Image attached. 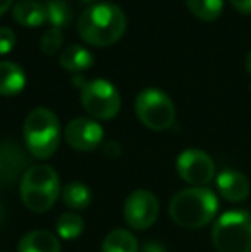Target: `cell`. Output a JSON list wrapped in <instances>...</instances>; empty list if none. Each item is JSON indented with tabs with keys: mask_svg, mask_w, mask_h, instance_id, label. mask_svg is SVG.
I'll return each mask as SVG.
<instances>
[{
	"mask_svg": "<svg viewBox=\"0 0 251 252\" xmlns=\"http://www.w3.org/2000/svg\"><path fill=\"white\" fill-rule=\"evenodd\" d=\"M126 14L112 2L90 5L77 21V33L93 47H108L122 38L126 31Z\"/></svg>",
	"mask_w": 251,
	"mask_h": 252,
	"instance_id": "obj_1",
	"label": "cell"
},
{
	"mask_svg": "<svg viewBox=\"0 0 251 252\" xmlns=\"http://www.w3.org/2000/svg\"><path fill=\"white\" fill-rule=\"evenodd\" d=\"M218 211V199L207 187H189L178 192L169 204V215L176 225L196 230L208 225Z\"/></svg>",
	"mask_w": 251,
	"mask_h": 252,
	"instance_id": "obj_2",
	"label": "cell"
},
{
	"mask_svg": "<svg viewBox=\"0 0 251 252\" xmlns=\"http://www.w3.org/2000/svg\"><path fill=\"white\" fill-rule=\"evenodd\" d=\"M26 150L33 158L47 159L61 143V122L52 110L38 106L28 113L23 126Z\"/></svg>",
	"mask_w": 251,
	"mask_h": 252,
	"instance_id": "obj_3",
	"label": "cell"
},
{
	"mask_svg": "<svg viewBox=\"0 0 251 252\" xmlns=\"http://www.w3.org/2000/svg\"><path fill=\"white\" fill-rule=\"evenodd\" d=\"M61 179L48 165H35L21 177V201L30 211L47 213L61 196Z\"/></svg>",
	"mask_w": 251,
	"mask_h": 252,
	"instance_id": "obj_4",
	"label": "cell"
},
{
	"mask_svg": "<svg viewBox=\"0 0 251 252\" xmlns=\"http://www.w3.org/2000/svg\"><path fill=\"white\" fill-rule=\"evenodd\" d=\"M212 242L218 252H251V215L243 209L225 211L212 228Z\"/></svg>",
	"mask_w": 251,
	"mask_h": 252,
	"instance_id": "obj_5",
	"label": "cell"
},
{
	"mask_svg": "<svg viewBox=\"0 0 251 252\" xmlns=\"http://www.w3.org/2000/svg\"><path fill=\"white\" fill-rule=\"evenodd\" d=\"M138 119L150 130H165L176 120V106L171 98L157 88H146L134 101Z\"/></svg>",
	"mask_w": 251,
	"mask_h": 252,
	"instance_id": "obj_6",
	"label": "cell"
},
{
	"mask_svg": "<svg viewBox=\"0 0 251 252\" xmlns=\"http://www.w3.org/2000/svg\"><path fill=\"white\" fill-rule=\"evenodd\" d=\"M81 103L93 119L110 120L121 110V94L108 81L93 79L81 90Z\"/></svg>",
	"mask_w": 251,
	"mask_h": 252,
	"instance_id": "obj_7",
	"label": "cell"
},
{
	"mask_svg": "<svg viewBox=\"0 0 251 252\" xmlns=\"http://www.w3.org/2000/svg\"><path fill=\"white\" fill-rule=\"evenodd\" d=\"M179 177L191 187H205L215 177V163L208 153L201 150H186L176 161Z\"/></svg>",
	"mask_w": 251,
	"mask_h": 252,
	"instance_id": "obj_8",
	"label": "cell"
},
{
	"mask_svg": "<svg viewBox=\"0 0 251 252\" xmlns=\"http://www.w3.org/2000/svg\"><path fill=\"white\" fill-rule=\"evenodd\" d=\"M160 202L153 192L138 189L127 196L124 202V220L133 230H148L158 218Z\"/></svg>",
	"mask_w": 251,
	"mask_h": 252,
	"instance_id": "obj_9",
	"label": "cell"
},
{
	"mask_svg": "<svg viewBox=\"0 0 251 252\" xmlns=\"http://www.w3.org/2000/svg\"><path fill=\"white\" fill-rule=\"evenodd\" d=\"M66 141L76 151H93L104 141V129L93 119L77 117L71 120L66 127Z\"/></svg>",
	"mask_w": 251,
	"mask_h": 252,
	"instance_id": "obj_10",
	"label": "cell"
},
{
	"mask_svg": "<svg viewBox=\"0 0 251 252\" xmlns=\"http://www.w3.org/2000/svg\"><path fill=\"white\" fill-rule=\"evenodd\" d=\"M28 156L23 148L12 141L0 143V179L2 182H16L26 173Z\"/></svg>",
	"mask_w": 251,
	"mask_h": 252,
	"instance_id": "obj_11",
	"label": "cell"
},
{
	"mask_svg": "<svg viewBox=\"0 0 251 252\" xmlns=\"http://www.w3.org/2000/svg\"><path fill=\"white\" fill-rule=\"evenodd\" d=\"M217 189L229 202H241L250 196V182L236 170H224L217 177Z\"/></svg>",
	"mask_w": 251,
	"mask_h": 252,
	"instance_id": "obj_12",
	"label": "cell"
},
{
	"mask_svg": "<svg viewBox=\"0 0 251 252\" xmlns=\"http://www.w3.org/2000/svg\"><path fill=\"white\" fill-rule=\"evenodd\" d=\"M12 17L21 26L38 28L47 23V7L36 0H19L12 7Z\"/></svg>",
	"mask_w": 251,
	"mask_h": 252,
	"instance_id": "obj_13",
	"label": "cell"
},
{
	"mask_svg": "<svg viewBox=\"0 0 251 252\" xmlns=\"http://www.w3.org/2000/svg\"><path fill=\"white\" fill-rule=\"evenodd\" d=\"M17 252H61V240L47 230H33L23 235L17 244Z\"/></svg>",
	"mask_w": 251,
	"mask_h": 252,
	"instance_id": "obj_14",
	"label": "cell"
},
{
	"mask_svg": "<svg viewBox=\"0 0 251 252\" xmlns=\"http://www.w3.org/2000/svg\"><path fill=\"white\" fill-rule=\"evenodd\" d=\"M26 86V74L16 62H0V94L16 96Z\"/></svg>",
	"mask_w": 251,
	"mask_h": 252,
	"instance_id": "obj_15",
	"label": "cell"
},
{
	"mask_svg": "<svg viewBox=\"0 0 251 252\" xmlns=\"http://www.w3.org/2000/svg\"><path fill=\"white\" fill-rule=\"evenodd\" d=\"M59 62L69 72H83L93 65L95 57L88 48L81 47V45H69L62 50Z\"/></svg>",
	"mask_w": 251,
	"mask_h": 252,
	"instance_id": "obj_16",
	"label": "cell"
},
{
	"mask_svg": "<svg viewBox=\"0 0 251 252\" xmlns=\"http://www.w3.org/2000/svg\"><path fill=\"white\" fill-rule=\"evenodd\" d=\"M102 252H140V246L129 230L117 228L107 233L102 244Z\"/></svg>",
	"mask_w": 251,
	"mask_h": 252,
	"instance_id": "obj_17",
	"label": "cell"
},
{
	"mask_svg": "<svg viewBox=\"0 0 251 252\" xmlns=\"http://www.w3.org/2000/svg\"><path fill=\"white\" fill-rule=\"evenodd\" d=\"M62 202L72 211H83L91 204V190L83 182L67 184L61 192Z\"/></svg>",
	"mask_w": 251,
	"mask_h": 252,
	"instance_id": "obj_18",
	"label": "cell"
},
{
	"mask_svg": "<svg viewBox=\"0 0 251 252\" xmlns=\"http://www.w3.org/2000/svg\"><path fill=\"white\" fill-rule=\"evenodd\" d=\"M55 230H57V237L64 240H74L83 233L84 230V220L79 213L76 211H66L57 218L55 223Z\"/></svg>",
	"mask_w": 251,
	"mask_h": 252,
	"instance_id": "obj_19",
	"label": "cell"
},
{
	"mask_svg": "<svg viewBox=\"0 0 251 252\" xmlns=\"http://www.w3.org/2000/svg\"><path fill=\"white\" fill-rule=\"evenodd\" d=\"M191 14L203 21H215L222 14L224 0H186Z\"/></svg>",
	"mask_w": 251,
	"mask_h": 252,
	"instance_id": "obj_20",
	"label": "cell"
},
{
	"mask_svg": "<svg viewBox=\"0 0 251 252\" xmlns=\"http://www.w3.org/2000/svg\"><path fill=\"white\" fill-rule=\"evenodd\" d=\"M47 7V23L50 28H66L71 21V7L64 0H48L45 3Z\"/></svg>",
	"mask_w": 251,
	"mask_h": 252,
	"instance_id": "obj_21",
	"label": "cell"
},
{
	"mask_svg": "<svg viewBox=\"0 0 251 252\" xmlns=\"http://www.w3.org/2000/svg\"><path fill=\"white\" fill-rule=\"evenodd\" d=\"M62 40H64L62 30H59V28H48L40 40L41 52L47 53V55H54L55 52L61 50Z\"/></svg>",
	"mask_w": 251,
	"mask_h": 252,
	"instance_id": "obj_22",
	"label": "cell"
},
{
	"mask_svg": "<svg viewBox=\"0 0 251 252\" xmlns=\"http://www.w3.org/2000/svg\"><path fill=\"white\" fill-rule=\"evenodd\" d=\"M16 47V33L10 28L0 26V55H5Z\"/></svg>",
	"mask_w": 251,
	"mask_h": 252,
	"instance_id": "obj_23",
	"label": "cell"
},
{
	"mask_svg": "<svg viewBox=\"0 0 251 252\" xmlns=\"http://www.w3.org/2000/svg\"><path fill=\"white\" fill-rule=\"evenodd\" d=\"M104 153L107 156H110V158H117L122 153V148H121V144L115 143V141H108V143L104 144Z\"/></svg>",
	"mask_w": 251,
	"mask_h": 252,
	"instance_id": "obj_24",
	"label": "cell"
},
{
	"mask_svg": "<svg viewBox=\"0 0 251 252\" xmlns=\"http://www.w3.org/2000/svg\"><path fill=\"white\" fill-rule=\"evenodd\" d=\"M231 3L241 14H251V0H231Z\"/></svg>",
	"mask_w": 251,
	"mask_h": 252,
	"instance_id": "obj_25",
	"label": "cell"
},
{
	"mask_svg": "<svg viewBox=\"0 0 251 252\" xmlns=\"http://www.w3.org/2000/svg\"><path fill=\"white\" fill-rule=\"evenodd\" d=\"M140 252H165L164 246H160L158 242H146L141 247Z\"/></svg>",
	"mask_w": 251,
	"mask_h": 252,
	"instance_id": "obj_26",
	"label": "cell"
},
{
	"mask_svg": "<svg viewBox=\"0 0 251 252\" xmlns=\"http://www.w3.org/2000/svg\"><path fill=\"white\" fill-rule=\"evenodd\" d=\"M12 2H14V0H0V16H3V14L10 9Z\"/></svg>",
	"mask_w": 251,
	"mask_h": 252,
	"instance_id": "obj_27",
	"label": "cell"
},
{
	"mask_svg": "<svg viewBox=\"0 0 251 252\" xmlns=\"http://www.w3.org/2000/svg\"><path fill=\"white\" fill-rule=\"evenodd\" d=\"M246 69H248V72L251 74V50L248 53V57H246Z\"/></svg>",
	"mask_w": 251,
	"mask_h": 252,
	"instance_id": "obj_28",
	"label": "cell"
},
{
	"mask_svg": "<svg viewBox=\"0 0 251 252\" xmlns=\"http://www.w3.org/2000/svg\"><path fill=\"white\" fill-rule=\"evenodd\" d=\"M2 221H3V208H2V204H0V225H2Z\"/></svg>",
	"mask_w": 251,
	"mask_h": 252,
	"instance_id": "obj_29",
	"label": "cell"
},
{
	"mask_svg": "<svg viewBox=\"0 0 251 252\" xmlns=\"http://www.w3.org/2000/svg\"><path fill=\"white\" fill-rule=\"evenodd\" d=\"M0 184H2V179H0Z\"/></svg>",
	"mask_w": 251,
	"mask_h": 252,
	"instance_id": "obj_30",
	"label": "cell"
}]
</instances>
